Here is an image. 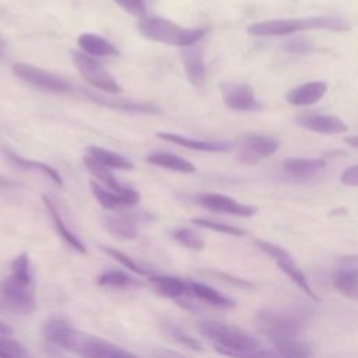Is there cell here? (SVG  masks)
Masks as SVG:
<instances>
[{
	"instance_id": "obj_13",
	"label": "cell",
	"mask_w": 358,
	"mask_h": 358,
	"mask_svg": "<svg viewBox=\"0 0 358 358\" xmlns=\"http://www.w3.org/2000/svg\"><path fill=\"white\" fill-rule=\"evenodd\" d=\"M221 92L224 103L232 110L249 112L260 108L255 91L249 84H225L221 87Z\"/></svg>"
},
{
	"instance_id": "obj_23",
	"label": "cell",
	"mask_w": 358,
	"mask_h": 358,
	"mask_svg": "<svg viewBox=\"0 0 358 358\" xmlns=\"http://www.w3.org/2000/svg\"><path fill=\"white\" fill-rule=\"evenodd\" d=\"M77 45L80 50L92 56V57H106V56H117V48L105 39L101 35L92 32H84L77 38Z\"/></svg>"
},
{
	"instance_id": "obj_1",
	"label": "cell",
	"mask_w": 358,
	"mask_h": 358,
	"mask_svg": "<svg viewBox=\"0 0 358 358\" xmlns=\"http://www.w3.org/2000/svg\"><path fill=\"white\" fill-rule=\"evenodd\" d=\"M43 333L52 344L83 358H138L130 351L108 340L71 327L70 323L62 317L49 319L45 324Z\"/></svg>"
},
{
	"instance_id": "obj_22",
	"label": "cell",
	"mask_w": 358,
	"mask_h": 358,
	"mask_svg": "<svg viewBox=\"0 0 358 358\" xmlns=\"http://www.w3.org/2000/svg\"><path fill=\"white\" fill-rule=\"evenodd\" d=\"M42 201H43V204H45V207H46V210H48V214H49L50 220L53 221L55 228H56L57 234L60 235V238H62L70 248H73L76 252H78V253H81V255H87L88 252H87L85 245H84V243L81 242V239L66 225L64 220L62 218L59 210L56 208V206H55V203L50 200V197H48L46 194H43V196H42Z\"/></svg>"
},
{
	"instance_id": "obj_41",
	"label": "cell",
	"mask_w": 358,
	"mask_h": 358,
	"mask_svg": "<svg viewBox=\"0 0 358 358\" xmlns=\"http://www.w3.org/2000/svg\"><path fill=\"white\" fill-rule=\"evenodd\" d=\"M340 182L345 186L358 187V165H351L340 175Z\"/></svg>"
},
{
	"instance_id": "obj_10",
	"label": "cell",
	"mask_w": 358,
	"mask_h": 358,
	"mask_svg": "<svg viewBox=\"0 0 358 358\" xmlns=\"http://www.w3.org/2000/svg\"><path fill=\"white\" fill-rule=\"evenodd\" d=\"M278 147L280 141L275 137L257 131H248L239 140L238 158L243 164L255 165L259 164L263 158L273 155Z\"/></svg>"
},
{
	"instance_id": "obj_3",
	"label": "cell",
	"mask_w": 358,
	"mask_h": 358,
	"mask_svg": "<svg viewBox=\"0 0 358 358\" xmlns=\"http://www.w3.org/2000/svg\"><path fill=\"white\" fill-rule=\"evenodd\" d=\"M322 29L330 32H347L351 29L350 21L334 15H315L301 18H281L253 22L248 27V34L253 36H288L302 31Z\"/></svg>"
},
{
	"instance_id": "obj_34",
	"label": "cell",
	"mask_w": 358,
	"mask_h": 358,
	"mask_svg": "<svg viewBox=\"0 0 358 358\" xmlns=\"http://www.w3.org/2000/svg\"><path fill=\"white\" fill-rule=\"evenodd\" d=\"M192 222L196 224L197 227H203V228H207L210 231L225 234V235L243 236V235L248 234L245 229H242L239 227H235V225H231V224H225V222H221V221H215V220H211V218L196 217V218H192Z\"/></svg>"
},
{
	"instance_id": "obj_21",
	"label": "cell",
	"mask_w": 358,
	"mask_h": 358,
	"mask_svg": "<svg viewBox=\"0 0 358 358\" xmlns=\"http://www.w3.org/2000/svg\"><path fill=\"white\" fill-rule=\"evenodd\" d=\"M326 168V161L322 158L295 157L282 161V171L294 179H306L317 175Z\"/></svg>"
},
{
	"instance_id": "obj_24",
	"label": "cell",
	"mask_w": 358,
	"mask_h": 358,
	"mask_svg": "<svg viewBox=\"0 0 358 358\" xmlns=\"http://www.w3.org/2000/svg\"><path fill=\"white\" fill-rule=\"evenodd\" d=\"M271 344L281 358H309L312 354L309 344L299 336L280 337L273 340Z\"/></svg>"
},
{
	"instance_id": "obj_42",
	"label": "cell",
	"mask_w": 358,
	"mask_h": 358,
	"mask_svg": "<svg viewBox=\"0 0 358 358\" xmlns=\"http://www.w3.org/2000/svg\"><path fill=\"white\" fill-rule=\"evenodd\" d=\"M155 358H189L178 351H173V350H165V348H161L155 352Z\"/></svg>"
},
{
	"instance_id": "obj_44",
	"label": "cell",
	"mask_w": 358,
	"mask_h": 358,
	"mask_svg": "<svg viewBox=\"0 0 358 358\" xmlns=\"http://www.w3.org/2000/svg\"><path fill=\"white\" fill-rule=\"evenodd\" d=\"M7 185V180L0 175V186H6Z\"/></svg>"
},
{
	"instance_id": "obj_9",
	"label": "cell",
	"mask_w": 358,
	"mask_h": 358,
	"mask_svg": "<svg viewBox=\"0 0 358 358\" xmlns=\"http://www.w3.org/2000/svg\"><path fill=\"white\" fill-rule=\"evenodd\" d=\"M13 73L15 77H18L25 84L53 94H67L73 88L67 80L63 77L48 71L42 67H36L34 64L28 63H14L13 64Z\"/></svg>"
},
{
	"instance_id": "obj_32",
	"label": "cell",
	"mask_w": 358,
	"mask_h": 358,
	"mask_svg": "<svg viewBox=\"0 0 358 358\" xmlns=\"http://www.w3.org/2000/svg\"><path fill=\"white\" fill-rule=\"evenodd\" d=\"M96 282L99 285L108 287V288H127V287H133V285L138 284L133 277H130L127 273H124L122 270L103 271L96 278Z\"/></svg>"
},
{
	"instance_id": "obj_38",
	"label": "cell",
	"mask_w": 358,
	"mask_h": 358,
	"mask_svg": "<svg viewBox=\"0 0 358 358\" xmlns=\"http://www.w3.org/2000/svg\"><path fill=\"white\" fill-rule=\"evenodd\" d=\"M282 48L288 53L294 55H306L313 50V43L308 38L301 36H291L289 39H285L282 43Z\"/></svg>"
},
{
	"instance_id": "obj_19",
	"label": "cell",
	"mask_w": 358,
	"mask_h": 358,
	"mask_svg": "<svg viewBox=\"0 0 358 358\" xmlns=\"http://www.w3.org/2000/svg\"><path fill=\"white\" fill-rule=\"evenodd\" d=\"M301 127L320 134H341L348 126L334 115H308L298 119Z\"/></svg>"
},
{
	"instance_id": "obj_2",
	"label": "cell",
	"mask_w": 358,
	"mask_h": 358,
	"mask_svg": "<svg viewBox=\"0 0 358 358\" xmlns=\"http://www.w3.org/2000/svg\"><path fill=\"white\" fill-rule=\"evenodd\" d=\"M0 294L4 303L14 312L27 315L36 310L34 275L27 253H21L11 260L10 274L0 282Z\"/></svg>"
},
{
	"instance_id": "obj_30",
	"label": "cell",
	"mask_w": 358,
	"mask_h": 358,
	"mask_svg": "<svg viewBox=\"0 0 358 358\" xmlns=\"http://www.w3.org/2000/svg\"><path fill=\"white\" fill-rule=\"evenodd\" d=\"M6 155L7 158L15 164L17 166L20 168H24V169H35V171H41L42 173H45L48 178H50L57 186H63V178L62 175L50 165L45 164V162H41V161H34V159H28V158H24L13 151H6Z\"/></svg>"
},
{
	"instance_id": "obj_16",
	"label": "cell",
	"mask_w": 358,
	"mask_h": 358,
	"mask_svg": "<svg viewBox=\"0 0 358 358\" xmlns=\"http://www.w3.org/2000/svg\"><path fill=\"white\" fill-rule=\"evenodd\" d=\"M180 59L189 83L194 87H201L206 81V64L201 48L197 43L183 48L180 50Z\"/></svg>"
},
{
	"instance_id": "obj_12",
	"label": "cell",
	"mask_w": 358,
	"mask_h": 358,
	"mask_svg": "<svg viewBox=\"0 0 358 358\" xmlns=\"http://www.w3.org/2000/svg\"><path fill=\"white\" fill-rule=\"evenodd\" d=\"M194 201L199 206L204 207L206 210H210L214 213L231 214V215H238V217H252L257 213L256 206L239 203L235 199L221 194V193H213V192L199 193V194H196Z\"/></svg>"
},
{
	"instance_id": "obj_15",
	"label": "cell",
	"mask_w": 358,
	"mask_h": 358,
	"mask_svg": "<svg viewBox=\"0 0 358 358\" xmlns=\"http://www.w3.org/2000/svg\"><path fill=\"white\" fill-rule=\"evenodd\" d=\"M87 96L103 106V108H112V109H119L123 112H131V113H147V115H158L161 110L157 105L150 103V102H136L124 98H119L117 95H101V94H94L90 91H85Z\"/></svg>"
},
{
	"instance_id": "obj_28",
	"label": "cell",
	"mask_w": 358,
	"mask_h": 358,
	"mask_svg": "<svg viewBox=\"0 0 358 358\" xmlns=\"http://www.w3.org/2000/svg\"><path fill=\"white\" fill-rule=\"evenodd\" d=\"M87 152L95 161H98L99 164H102L110 169L129 171V169H133V166H134L130 159L124 158L123 155H120L117 152H113L110 150L99 147V145H88Z\"/></svg>"
},
{
	"instance_id": "obj_14",
	"label": "cell",
	"mask_w": 358,
	"mask_h": 358,
	"mask_svg": "<svg viewBox=\"0 0 358 358\" xmlns=\"http://www.w3.org/2000/svg\"><path fill=\"white\" fill-rule=\"evenodd\" d=\"M90 187L95 200L106 210H122L127 207H134L140 201V193L131 187L124 193H116L94 180L90 182Z\"/></svg>"
},
{
	"instance_id": "obj_6",
	"label": "cell",
	"mask_w": 358,
	"mask_h": 358,
	"mask_svg": "<svg viewBox=\"0 0 358 358\" xmlns=\"http://www.w3.org/2000/svg\"><path fill=\"white\" fill-rule=\"evenodd\" d=\"M200 333L214 343V348L220 352L241 351L260 347V341L245 330L217 320H204L199 326Z\"/></svg>"
},
{
	"instance_id": "obj_11",
	"label": "cell",
	"mask_w": 358,
	"mask_h": 358,
	"mask_svg": "<svg viewBox=\"0 0 358 358\" xmlns=\"http://www.w3.org/2000/svg\"><path fill=\"white\" fill-rule=\"evenodd\" d=\"M338 263L331 273L334 288L343 296L358 301V255L340 256Z\"/></svg>"
},
{
	"instance_id": "obj_5",
	"label": "cell",
	"mask_w": 358,
	"mask_h": 358,
	"mask_svg": "<svg viewBox=\"0 0 358 358\" xmlns=\"http://www.w3.org/2000/svg\"><path fill=\"white\" fill-rule=\"evenodd\" d=\"M309 319L310 312L306 308L287 310L260 309L255 316L257 330L270 341L287 336H299Z\"/></svg>"
},
{
	"instance_id": "obj_25",
	"label": "cell",
	"mask_w": 358,
	"mask_h": 358,
	"mask_svg": "<svg viewBox=\"0 0 358 358\" xmlns=\"http://www.w3.org/2000/svg\"><path fill=\"white\" fill-rule=\"evenodd\" d=\"M150 281L154 284V288L164 296L169 299L180 301L183 296H187L186 280L172 277V275H151Z\"/></svg>"
},
{
	"instance_id": "obj_31",
	"label": "cell",
	"mask_w": 358,
	"mask_h": 358,
	"mask_svg": "<svg viewBox=\"0 0 358 358\" xmlns=\"http://www.w3.org/2000/svg\"><path fill=\"white\" fill-rule=\"evenodd\" d=\"M161 330L164 331V334L171 338L172 341L192 350V351H196V352H201L204 348H203V344L193 336H190L189 333H186L183 329H180L178 324L175 323H162L161 324Z\"/></svg>"
},
{
	"instance_id": "obj_20",
	"label": "cell",
	"mask_w": 358,
	"mask_h": 358,
	"mask_svg": "<svg viewBox=\"0 0 358 358\" xmlns=\"http://www.w3.org/2000/svg\"><path fill=\"white\" fill-rule=\"evenodd\" d=\"M157 136L162 140H166L169 143H173L176 145L194 150V151H203V152H222L231 148V144L227 141H213V140H199L192 138L186 136H180L176 133L169 131H159Z\"/></svg>"
},
{
	"instance_id": "obj_37",
	"label": "cell",
	"mask_w": 358,
	"mask_h": 358,
	"mask_svg": "<svg viewBox=\"0 0 358 358\" xmlns=\"http://www.w3.org/2000/svg\"><path fill=\"white\" fill-rule=\"evenodd\" d=\"M117 7H120L127 14L137 20L147 17V3L145 0H112Z\"/></svg>"
},
{
	"instance_id": "obj_35",
	"label": "cell",
	"mask_w": 358,
	"mask_h": 358,
	"mask_svg": "<svg viewBox=\"0 0 358 358\" xmlns=\"http://www.w3.org/2000/svg\"><path fill=\"white\" fill-rule=\"evenodd\" d=\"M0 358H32V355L18 340L0 334Z\"/></svg>"
},
{
	"instance_id": "obj_27",
	"label": "cell",
	"mask_w": 358,
	"mask_h": 358,
	"mask_svg": "<svg viewBox=\"0 0 358 358\" xmlns=\"http://www.w3.org/2000/svg\"><path fill=\"white\" fill-rule=\"evenodd\" d=\"M145 161L151 165L180 173H192L196 171V166L192 162L171 152H152L145 157Z\"/></svg>"
},
{
	"instance_id": "obj_39",
	"label": "cell",
	"mask_w": 358,
	"mask_h": 358,
	"mask_svg": "<svg viewBox=\"0 0 358 358\" xmlns=\"http://www.w3.org/2000/svg\"><path fill=\"white\" fill-rule=\"evenodd\" d=\"M222 355L229 358H281L275 351L264 350L262 347L241 350V351H228V352H224Z\"/></svg>"
},
{
	"instance_id": "obj_26",
	"label": "cell",
	"mask_w": 358,
	"mask_h": 358,
	"mask_svg": "<svg viewBox=\"0 0 358 358\" xmlns=\"http://www.w3.org/2000/svg\"><path fill=\"white\" fill-rule=\"evenodd\" d=\"M83 161H84V165H85V168L88 169V172H90L94 178H96V179L103 185V187H106V189H109V190H112V192H116V193H124V192H127V190L130 189V187L123 186V185L116 179V176L113 175V172L110 171V168H108V166L99 164V162L95 161L92 157L87 155V157H84Z\"/></svg>"
},
{
	"instance_id": "obj_18",
	"label": "cell",
	"mask_w": 358,
	"mask_h": 358,
	"mask_svg": "<svg viewBox=\"0 0 358 358\" xmlns=\"http://www.w3.org/2000/svg\"><path fill=\"white\" fill-rule=\"evenodd\" d=\"M186 285H187V296H192L197 301H203L204 303H208L211 306L221 308V309H232L236 306V302L232 298L221 294L220 291H217L215 288L207 284L186 280Z\"/></svg>"
},
{
	"instance_id": "obj_7",
	"label": "cell",
	"mask_w": 358,
	"mask_h": 358,
	"mask_svg": "<svg viewBox=\"0 0 358 358\" xmlns=\"http://www.w3.org/2000/svg\"><path fill=\"white\" fill-rule=\"evenodd\" d=\"M73 64L83 76L85 81H88L92 87L99 90L103 94L119 95L122 94V87L117 81L109 74V71L98 62L95 57L84 53L83 50H71L70 52Z\"/></svg>"
},
{
	"instance_id": "obj_29",
	"label": "cell",
	"mask_w": 358,
	"mask_h": 358,
	"mask_svg": "<svg viewBox=\"0 0 358 358\" xmlns=\"http://www.w3.org/2000/svg\"><path fill=\"white\" fill-rule=\"evenodd\" d=\"M108 231L122 239H136L137 238V220L131 214H120L109 217L106 220Z\"/></svg>"
},
{
	"instance_id": "obj_17",
	"label": "cell",
	"mask_w": 358,
	"mask_h": 358,
	"mask_svg": "<svg viewBox=\"0 0 358 358\" xmlns=\"http://www.w3.org/2000/svg\"><path fill=\"white\" fill-rule=\"evenodd\" d=\"M327 92V83L322 80L303 83L292 90H289L285 95V99L289 105L294 106H308L317 103Z\"/></svg>"
},
{
	"instance_id": "obj_36",
	"label": "cell",
	"mask_w": 358,
	"mask_h": 358,
	"mask_svg": "<svg viewBox=\"0 0 358 358\" xmlns=\"http://www.w3.org/2000/svg\"><path fill=\"white\" fill-rule=\"evenodd\" d=\"M172 238L180 246L190 250H201L204 248V239L190 228H178L172 232Z\"/></svg>"
},
{
	"instance_id": "obj_33",
	"label": "cell",
	"mask_w": 358,
	"mask_h": 358,
	"mask_svg": "<svg viewBox=\"0 0 358 358\" xmlns=\"http://www.w3.org/2000/svg\"><path fill=\"white\" fill-rule=\"evenodd\" d=\"M101 249H102L106 255H109L113 260H116V262L120 263L123 267H126L127 270H130V271H133V273H136V274H138V275H148V277L154 275L150 268H147V267L138 264L137 262H134L129 255L123 253L122 250H117V249L109 248V246H101Z\"/></svg>"
},
{
	"instance_id": "obj_4",
	"label": "cell",
	"mask_w": 358,
	"mask_h": 358,
	"mask_svg": "<svg viewBox=\"0 0 358 358\" xmlns=\"http://www.w3.org/2000/svg\"><path fill=\"white\" fill-rule=\"evenodd\" d=\"M138 32L150 41L178 46L180 49L196 45L206 34L207 28H183L176 22L157 15H147L137 22Z\"/></svg>"
},
{
	"instance_id": "obj_40",
	"label": "cell",
	"mask_w": 358,
	"mask_h": 358,
	"mask_svg": "<svg viewBox=\"0 0 358 358\" xmlns=\"http://www.w3.org/2000/svg\"><path fill=\"white\" fill-rule=\"evenodd\" d=\"M210 275H214L215 278L221 280L222 282H227L232 287H236V288H242V289H252L256 287V284H253L252 281L249 280H243V278H239V277H235L232 274H228V273H224V271H218V270H211L208 271Z\"/></svg>"
},
{
	"instance_id": "obj_43",
	"label": "cell",
	"mask_w": 358,
	"mask_h": 358,
	"mask_svg": "<svg viewBox=\"0 0 358 358\" xmlns=\"http://www.w3.org/2000/svg\"><path fill=\"white\" fill-rule=\"evenodd\" d=\"M345 143L354 148H358V136H348L345 138Z\"/></svg>"
},
{
	"instance_id": "obj_8",
	"label": "cell",
	"mask_w": 358,
	"mask_h": 358,
	"mask_svg": "<svg viewBox=\"0 0 358 358\" xmlns=\"http://www.w3.org/2000/svg\"><path fill=\"white\" fill-rule=\"evenodd\" d=\"M256 246L263 252L266 253L267 256H270L275 264L280 267V270L299 288L302 289L310 299L313 301H319V296L316 295V292L312 289L305 273L302 271V268L295 263V260L292 259V256L281 246L275 245V243H271V242H267V241H263V239H256L255 241Z\"/></svg>"
}]
</instances>
